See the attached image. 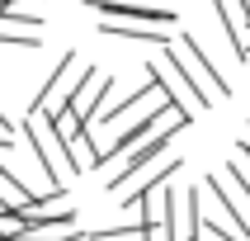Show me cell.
I'll list each match as a JSON object with an SVG mask.
<instances>
[{"label":"cell","instance_id":"obj_16","mask_svg":"<svg viewBox=\"0 0 250 241\" xmlns=\"http://www.w3.org/2000/svg\"><path fill=\"white\" fill-rule=\"evenodd\" d=\"M246 14H250V5H246Z\"/></svg>","mask_w":250,"mask_h":241},{"label":"cell","instance_id":"obj_14","mask_svg":"<svg viewBox=\"0 0 250 241\" xmlns=\"http://www.w3.org/2000/svg\"><path fill=\"white\" fill-rule=\"evenodd\" d=\"M146 241H175V222H151L146 227Z\"/></svg>","mask_w":250,"mask_h":241},{"label":"cell","instance_id":"obj_2","mask_svg":"<svg viewBox=\"0 0 250 241\" xmlns=\"http://www.w3.org/2000/svg\"><path fill=\"white\" fill-rule=\"evenodd\" d=\"M85 62H81V52H66L62 62H57V71L47 76V85L38 90V99H33V109L38 113H47V118H57L62 109H71V95L81 90V81H85Z\"/></svg>","mask_w":250,"mask_h":241},{"label":"cell","instance_id":"obj_12","mask_svg":"<svg viewBox=\"0 0 250 241\" xmlns=\"http://www.w3.org/2000/svg\"><path fill=\"white\" fill-rule=\"evenodd\" d=\"M222 175H227V180H236L241 189L250 194V156H241V152H236V161H227V166H222Z\"/></svg>","mask_w":250,"mask_h":241},{"label":"cell","instance_id":"obj_13","mask_svg":"<svg viewBox=\"0 0 250 241\" xmlns=\"http://www.w3.org/2000/svg\"><path fill=\"white\" fill-rule=\"evenodd\" d=\"M198 241H241V237H231V232H222L212 218H203V222H198Z\"/></svg>","mask_w":250,"mask_h":241},{"label":"cell","instance_id":"obj_8","mask_svg":"<svg viewBox=\"0 0 250 241\" xmlns=\"http://www.w3.org/2000/svg\"><path fill=\"white\" fill-rule=\"evenodd\" d=\"M99 33H109V38H127V43H151V47H166V43H170V28L127 24V19H99Z\"/></svg>","mask_w":250,"mask_h":241},{"label":"cell","instance_id":"obj_9","mask_svg":"<svg viewBox=\"0 0 250 241\" xmlns=\"http://www.w3.org/2000/svg\"><path fill=\"white\" fill-rule=\"evenodd\" d=\"M14 241H85L76 218H57V222H28Z\"/></svg>","mask_w":250,"mask_h":241},{"label":"cell","instance_id":"obj_11","mask_svg":"<svg viewBox=\"0 0 250 241\" xmlns=\"http://www.w3.org/2000/svg\"><path fill=\"white\" fill-rule=\"evenodd\" d=\"M0 198H5V203H10L14 213L33 203V194H28V189H24V184H19V180H14V175H10V170H5V166H0Z\"/></svg>","mask_w":250,"mask_h":241},{"label":"cell","instance_id":"obj_6","mask_svg":"<svg viewBox=\"0 0 250 241\" xmlns=\"http://www.w3.org/2000/svg\"><path fill=\"white\" fill-rule=\"evenodd\" d=\"M109 90H113V76H104V71H95V66H90V71H85V81H81V90L71 95V109H76L85 123H90V118L104 109Z\"/></svg>","mask_w":250,"mask_h":241},{"label":"cell","instance_id":"obj_3","mask_svg":"<svg viewBox=\"0 0 250 241\" xmlns=\"http://www.w3.org/2000/svg\"><path fill=\"white\" fill-rule=\"evenodd\" d=\"M175 57H180V66L189 71V81H194L198 90H203V95L212 99V104H222V99L231 95L227 76H222V71H217V66L208 62V52L198 47V38H194V33H180V43H175Z\"/></svg>","mask_w":250,"mask_h":241},{"label":"cell","instance_id":"obj_7","mask_svg":"<svg viewBox=\"0 0 250 241\" xmlns=\"http://www.w3.org/2000/svg\"><path fill=\"white\" fill-rule=\"evenodd\" d=\"M212 10H217V19H222V28L231 33V47H236V57L246 62L250 57V14L241 0H212Z\"/></svg>","mask_w":250,"mask_h":241},{"label":"cell","instance_id":"obj_10","mask_svg":"<svg viewBox=\"0 0 250 241\" xmlns=\"http://www.w3.org/2000/svg\"><path fill=\"white\" fill-rule=\"evenodd\" d=\"M38 24H28V19H14V14H0V43H10V47H24L33 52L38 47Z\"/></svg>","mask_w":250,"mask_h":241},{"label":"cell","instance_id":"obj_1","mask_svg":"<svg viewBox=\"0 0 250 241\" xmlns=\"http://www.w3.org/2000/svg\"><path fill=\"white\" fill-rule=\"evenodd\" d=\"M24 137H28V147H33V156H38L42 175H47V189L66 194V180H76V175H81V166H76V156H71L66 137L57 132V123L47 118V113L28 109V118H24Z\"/></svg>","mask_w":250,"mask_h":241},{"label":"cell","instance_id":"obj_5","mask_svg":"<svg viewBox=\"0 0 250 241\" xmlns=\"http://www.w3.org/2000/svg\"><path fill=\"white\" fill-rule=\"evenodd\" d=\"M90 10L104 19H127V24H156V28L180 24V14L170 5H156V0H90Z\"/></svg>","mask_w":250,"mask_h":241},{"label":"cell","instance_id":"obj_4","mask_svg":"<svg viewBox=\"0 0 250 241\" xmlns=\"http://www.w3.org/2000/svg\"><path fill=\"white\" fill-rule=\"evenodd\" d=\"M184 123H189V113H180V118H170V123L161 128V132H151V137L142 142V147H132V152L123 156V166H118V170L109 175V194H123V184L132 180V175H137L142 166H151L156 156H166V152H170V137H175V132H180Z\"/></svg>","mask_w":250,"mask_h":241},{"label":"cell","instance_id":"obj_15","mask_svg":"<svg viewBox=\"0 0 250 241\" xmlns=\"http://www.w3.org/2000/svg\"><path fill=\"white\" fill-rule=\"evenodd\" d=\"M10 142H14V128H10V118L0 113V147H10Z\"/></svg>","mask_w":250,"mask_h":241}]
</instances>
